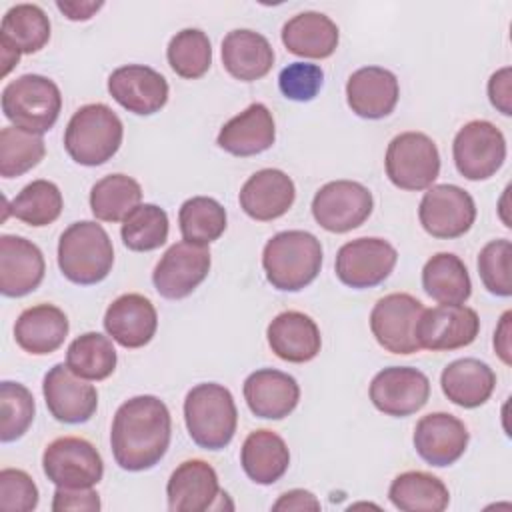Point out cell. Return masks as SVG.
I'll list each match as a JSON object with an SVG mask.
<instances>
[{
	"instance_id": "6da1fadb",
	"label": "cell",
	"mask_w": 512,
	"mask_h": 512,
	"mask_svg": "<svg viewBox=\"0 0 512 512\" xmlns=\"http://www.w3.org/2000/svg\"><path fill=\"white\" fill-rule=\"evenodd\" d=\"M172 436L168 406L152 394L134 396L120 404L110 430V446L116 464L128 472L156 466Z\"/></svg>"
},
{
	"instance_id": "7a4b0ae2",
	"label": "cell",
	"mask_w": 512,
	"mask_h": 512,
	"mask_svg": "<svg viewBox=\"0 0 512 512\" xmlns=\"http://www.w3.org/2000/svg\"><path fill=\"white\" fill-rule=\"evenodd\" d=\"M268 282L282 292H298L312 284L322 268V244L306 230L274 234L262 250Z\"/></svg>"
},
{
	"instance_id": "3957f363",
	"label": "cell",
	"mask_w": 512,
	"mask_h": 512,
	"mask_svg": "<svg viewBox=\"0 0 512 512\" xmlns=\"http://www.w3.org/2000/svg\"><path fill=\"white\" fill-rule=\"evenodd\" d=\"M184 422L192 442L204 450L226 448L238 426L232 392L218 382H202L184 398Z\"/></svg>"
},
{
	"instance_id": "277c9868",
	"label": "cell",
	"mask_w": 512,
	"mask_h": 512,
	"mask_svg": "<svg viewBox=\"0 0 512 512\" xmlns=\"http://www.w3.org/2000/svg\"><path fill=\"white\" fill-rule=\"evenodd\" d=\"M114 264V248L108 232L94 220L70 224L58 240V266L64 278L90 286L102 282Z\"/></svg>"
},
{
	"instance_id": "5b68a950",
	"label": "cell",
	"mask_w": 512,
	"mask_h": 512,
	"mask_svg": "<svg viewBox=\"0 0 512 512\" xmlns=\"http://www.w3.org/2000/svg\"><path fill=\"white\" fill-rule=\"evenodd\" d=\"M124 126L118 114L102 104L80 106L64 130V148L68 156L82 166H100L120 148Z\"/></svg>"
},
{
	"instance_id": "8992f818",
	"label": "cell",
	"mask_w": 512,
	"mask_h": 512,
	"mask_svg": "<svg viewBox=\"0 0 512 512\" xmlns=\"http://www.w3.org/2000/svg\"><path fill=\"white\" fill-rule=\"evenodd\" d=\"M60 110V88L42 74H22L2 90V112L16 128L42 136L56 124Z\"/></svg>"
},
{
	"instance_id": "52a82bcc",
	"label": "cell",
	"mask_w": 512,
	"mask_h": 512,
	"mask_svg": "<svg viewBox=\"0 0 512 512\" xmlns=\"http://www.w3.org/2000/svg\"><path fill=\"white\" fill-rule=\"evenodd\" d=\"M386 176L402 190L418 192L434 184L440 174V152L424 132H402L386 148Z\"/></svg>"
},
{
	"instance_id": "ba28073f",
	"label": "cell",
	"mask_w": 512,
	"mask_h": 512,
	"mask_svg": "<svg viewBox=\"0 0 512 512\" xmlns=\"http://www.w3.org/2000/svg\"><path fill=\"white\" fill-rule=\"evenodd\" d=\"M452 156L456 170L466 180H488L506 160V138L496 124L488 120H472L456 132Z\"/></svg>"
},
{
	"instance_id": "9c48e42d",
	"label": "cell",
	"mask_w": 512,
	"mask_h": 512,
	"mask_svg": "<svg viewBox=\"0 0 512 512\" xmlns=\"http://www.w3.org/2000/svg\"><path fill=\"white\" fill-rule=\"evenodd\" d=\"M46 478L62 488H92L104 476V462L92 442L78 436L52 440L42 454Z\"/></svg>"
},
{
	"instance_id": "30bf717a",
	"label": "cell",
	"mask_w": 512,
	"mask_h": 512,
	"mask_svg": "<svg viewBox=\"0 0 512 512\" xmlns=\"http://www.w3.org/2000/svg\"><path fill=\"white\" fill-rule=\"evenodd\" d=\"M372 192L354 180H332L312 198V216L328 232L344 234L362 226L372 214Z\"/></svg>"
},
{
	"instance_id": "8fae6325",
	"label": "cell",
	"mask_w": 512,
	"mask_h": 512,
	"mask_svg": "<svg viewBox=\"0 0 512 512\" xmlns=\"http://www.w3.org/2000/svg\"><path fill=\"white\" fill-rule=\"evenodd\" d=\"M422 228L442 240L464 236L476 220L474 198L456 184L430 186L418 206Z\"/></svg>"
},
{
	"instance_id": "7c38bea8",
	"label": "cell",
	"mask_w": 512,
	"mask_h": 512,
	"mask_svg": "<svg viewBox=\"0 0 512 512\" xmlns=\"http://www.w3.org/2000/svg\"><path fill=\"white\" fill-rule=\"evenodd\" d=\"M398 260L396 248L384 238H356L340 246L334 270L342 284L362 290L382 284Z\"/></svg>"
},
{
	"instance_id": "4fadbf2b",
	"label": "cell",
	"mask_w": 512,
	"mask_h": 512,
	"mask_svg": "<svg viewBox=\"0 0 512 512\" xmlns=\"http://www.w3.org/2000/svg\"><path fill=\"white\" fill-rule=\"evenodd\" d=\"M210 264L212 258L208 246L180 240L172 244L154 266V288L168 300L186 298L206 280Z\"/></svg>"
},
{
	"instance_id": "5bb4252c",
	"label": "cell",
	"mask_w": 512,
	"mask_h": 512,
	"mask_svg": "<svg viewBox=\"0 0 512 512\" xmlns=\"http://www.w3.org/2000/svg\"><path fill=\"white\" fill-rule=\"evenodd\" d=\"M424 306L406 292L382 296L370 312V330L376 342L392 354H414L420 350L414 328Z\"/></svg>"
},
{
	"instance_id": "9a60e30c",
	"label": "cell",
	"mask_w": 512,
	"mask_h": 512,
	"mask_svg": "<svg viewBox=\"0 0 512 512\" xmlns=\"http://www.w3.org/2000/svg\"><path fill=\"white\" fill-rule=\"evenodd\" d=\"M480 332L476 310L464 304H438L424 308L414 334L418 346L432 352H450L470 346Z\"/></svg>"
},
{
	"instance_id": "2e32d148",
	"label": "cell",
	"mask_w": 512,
	"mask_h": 512,
	"mask_svg": "<svg viewBox=\"0 0 512 512\" xmlns=\"http://www.w3.org/2000/svg\"><path fill=\"white\" fill-rule=\"evenodd\" d=\"M372 404L394 418L422 410L430 398V380L412 366H390L380 370L370 382Z\"/></svg>"
},
{
	"instance_id": "e0dca14e",
	"label": "cell",
	"mask_w": 512,
	"mask_h": 512,
	"mask_svg": "<svg viewBox=\"0 0 512 512\" xmlns=\"http://www.w3.org/2000/svg\"><path fill=\"white\" fill-rule=\"evenodd\" d=\"M48 412L64 424L88 422L98 408V392L84 378L76 376L68 364H54L42 382Z\"/></svg>"
},
{
	"instance_id": "ac0fdd59",
	"label": "cell",
	"mask_w": 512,
	"mask_h": 512,
	"mask_svg": "<svg viewBox=\"0 0 512 512\" xmlns=\"http://www.w3.org/2000/svg\"><path fill=\"white\" fill-rule=\"evenodd\" d=\"M50 40V20L46 12L36 4H16L4 16L0 24V58L2 76H6L20 60L22 54H34L42 50Z\"/></svg>"
},
{
	"instance_id": "d6986e66",
	"label": "cell",
	"mask_w": 512,
	"mask_h": 512,
	"mask_svg": "<svg viewBox=\"0 0 512 512\" xmlns=\"http://www.w3.org/2000/svg\"><path fill=\"white\" fill-rule=\"evenodd\" d=\"M108 92L128 112L150 116L166 106L170 90L166 78L154 68L126 64L108 76Z\"/></svg>"
},
{
	"instance_id": "ffe728a7",
	"label": "cell",
	"mask_w": 512,
	"mask_h": 512,
	"mask_svg": "<svg viewBox=\"0 0 512 512\" xmlns=\"http://www.w3.org/2000/svg\"><path fill=\"white\" fill-rule=\"evenodd\" d=\"M470 434L460 418L448 412H430L414 426V448L430 466H450L466 452Z\"/></svg>"
},
{
	"instance_id": "44dd1931",
	"label": "cell",
	"mask_w": 512,
	"mask_h": 512,
	"mask_svg": "<svg viewBox=\"0 0 512 512\" xmlns=\"http://www.w3.org/2000/svg\"><path fill=\"white\" fill-rule=\"evenodd\" d=\"M226 492L220 490L216 470L200 458L184 460L166 484L168 510L172 512H204L218 508Z\"/></svg>"
},
{
	"instance_id": "7402d4cb",
	"label": "cell",
	"mask_w": 512,
	"mask_h": 512,
	"mask_svg": "<svg viewBox=\"0 0 512 512\" xmlns=\"http://www.w3.org/2000/svg\"><path fill=\"white\" fill-rule=\"evenodd\" d=\"M46 262L42 250L22 236H0V292L20 298L34 292L44 280Z\"/></svg>"
},
{
	"instance_id": "603a6c76",
	"label": "cell",
	"mask_w": 512,
	"mask_h": 512,
	"mask_svg": "<svg viewBox=\"0 0 512 512\" xmlns=\"http://www.w3.org/2000/svg\"><path fill=\"white\" fill-rule=\"evenodd\" d=\"M398 98V78L382 66L358 68L346 82V102L350 110L366 120H380L392 114Z\"/></svg>"
},
{
	"instance_id": "cb8c5ba5",
	"label": "cell",
	"mask_w": 512,
	"mask_h": 512,
	"mask_svg": "<svg viewBox=\"0 0 512 512\" xmlns=\"http://www.w3.org/2000/svg\"><path fill=\"white\" fill-rule=\"evenodd\" d=\"M296 198L292 178L278 168L254 172L240 188V208L258 222H270L284 216Z\"/></svg>"
},
{
	"instance_id": "d4e9b609",
	"label": "cell",
	"mask_w": 512,
	"mask_h": 512,
	"mask_svg": "<svg viewBox=\"0 0 512 512\" xmlns=\"http://www.w3.org/2000/svg\"><path fill=\"white\" fill-rule=\"evenodd\" d=\"M104 328L122 348H142L156 334L158 314L146 296L122 294L106 308Z\"/></svg>"
},
{
	"instance_id": "484cf974",
	"label": "cell",
	"mask_w": 512,
	"mask_h": 512,
	"mask_svg": "<svg viewBox=\"0 0 512 512\" xmlns=\"http://www.w3.org/2000/svg\"><path fill=\"white\" fill-rule=\"evenodd\" d=\"M244 400L250 412L266 420H282L294 412L300 400V386L294 376L260 368L244 380Z\"/></svg>"
},
{
	"instance_id": "4316f807",
	"label": "cell",
	"mask_w": 512,
	"mask_h": 512,
	"mask_svg": "<svg viewBox=\"0 0 512 512\" xmlns=\"http://www.w3.org/2000/svg\"><path fill=\"white\" fill-rule=\"evenodd\" d=\"M272 352L292 364H304L318 356L322 336L316 322L298 310H286L272 318L266 330Z\"/></svg>"
},
{
	"instance_id": "83f0119b",
	"label": "cell",
	"mask_w": 512,
	"mask_h": 512,
	"mask_svg": "<svg viewBox=\"0 0 512 512\" xmlns=\"http://www.w3.org/2000/svg\"><path fill=\"white\" fill-rule=\"evenodd\" d=\"M276 140V126L266 104L254 102L218 132V146L234 156H256L268 150Z\"/></svg>"
},
{
	"instance_id": "f1b7e54d",
	"label": "cell",
	"mask_w": 512,
	"mask_h": 512,
	"mask_svg": "<svg viewBox=\"0 0 512 512\" xmlns=\"http://www.w3.org/2000/svg\"><path fill=\"white\" fill-rule=\"evenodd\" d=\"M70 324L68 316L54 304H36L18 316L14 324L16 344L34 356H44L56 352L66 336Z\"/></svg>"
},
{
	"instance_id": "f546056e",
	"label": "cell",
	"mask_w": 512,
	"mask_h": 512,
	"mask_svg": "<svg viewBox=\"0 0 512 512\" xmlns=\"http://www.w3.org/2000/svg\"><path fill=\"white\" fill-rule=\"evenodd\" d=\"M222 64L240 82L264 78L274 64V50L266 36L248 28L230 30L222 40Z\"/></svg>"
},
{
	"instance_id": "4dcf8cb0",
	"label": "cell",
	"mask_w": 512,
	"mask_h": 512,
	"mask_svg": "<svg viewBox=\"0 0 512 512\" xmlns=\"http://www.w3.org/2000/svg\"><path fill=\"white\" fill-rule=\"evenodd\" d=\"M338 40L336 22L322 12H300L282 26V44L288 52L302 58H328L338 48Z\"/></svg>"
},
{
	"instance_id": "1f68e13d",
	"label": "cell",
	"mask_w": 512,
	"mask_h": 512,
	"mask_svg": "<svg viewBox=\"0 0 512 512\" xmlns=\"http://www.w3.org/2000/svg\"><path fill=\"white\" fill-rule=\"evenodd\" d=\"M444 396L460 408H478L494 392L496 374L478 358H458L440 374Z\"/></svg>"
},
{
	"instance_id": "d6a6232c",
	"label": "cell",
	"mask_w": 512,
	"mask_h": 512,
	"mask_svg": "<svg viewBox=\"0 0 512 512\" xmlns=\"http://www.w3.org/2000/svg\"><path fill=\"white\" fill-rule=\"evenodd\" d=\"M240 464L252 482L270 486L286 474L290 466V450L280 434L260 428L246 436L240 450Z\"/></svg>"
},
{
	"instance_id": "836d02e7",
	"label": "cell",
	"mask_w": 512,
	"mask_h": 512,
	"mask_svg": "<svg viewBox=\"0 0 512 512\" xmlns=\"http://www.w3.org/2000/svg\"><path fill=\"white\" fill-rule=\"evenodd\" d=\"M388 498L404 512H442L450 504L446 484L438 476L422 470L398 474L388 488Z\"/></svg>"
},
{
	"instance_id": "e575fe53",
	"label": "cell",
	"mask_w": 512,
	"mask_h": 512,
	"mask_svg": "<svg viewBox=\"0 0 512 512\" xmlns=\"http://www.w3.org/2000/svg\"><path fill=\"white\" fill-rule=\"evenodd\" d=\"M422 288L438 304H464L472 294L466 264L452 252H438L422 268Z\"/></svg>"
},
{
	"instance_id": "d590c367",
	"label": "cell",
	"mask_w": 512,
	"mask_h": 512,
	"mask_svg": "<svg viewBox=\"0 0 512 512\" xmlns=\"http://www.w3.org/2000/svg\"><path fill=\"white\" fill-rule=\"evenodd\" d=\"M140 200L142 188L128 174H108L90 190V210L102 222H122Z\"/></svg>"
},
{
	"instance_id": "8d00e7d4",
	"label": "cell",
	"mask_w": 512,
	"mask_h": 512,
	"mask_svg": "<svg viewBox=\"0 0 512 512\" xmlns=\"http://www.w3.org/2000/svg\"><path fill=\"white\" fill-rule=\"evenodd\" d=\"M116 348L100 332H84L66 350L68 368L84 380H106L116 370Z\"/></svg>"
},
{
	"instance_id": "74e56055",
	"label": "cell",
	"mask_w": 512,
	"mask_h": 512,
	"mask_svg": "<svg viewBox=\"0 0 512 512\" xmlns=\"http://www.w3.org/2000/svg\"><path fill=\"white\" fill-rule=\"evenodd\" d=\"M62 208V192L54 182L32 180L6 206V214H12L28 226L40 228L52 224L62 214Z\"/></svg>"
},
{
	"instance_id": "f35d334b",
	"label": "cell",
	"mask_w": 512,
	"mask_h": 512,
	"mask_svg": "<svg viewBox=\"0 0 512 512\" xmlns=\"http://www.w3.org/2000/svg\"><path fill=\"white\" fill-rule=\"evenodd\" d=\"M182 238L194 244H210L226 230V210L210 196H192L178 210Z\"/></svg>"
},
{
	"instance_id": "ab89813d",
	"label": "cell",
	"mask_w": 512,
	"mask_h": 512,
	"mask_svg": "<svg viewBox=\"0 0 512 512\" xmlns=\"http://www.w3.org/2000/svg\"><path fill=\"white\" fill-rule=\"evenodd\" d=\"M168 214L156 204H138L124 220L120 228L122 242L132 252H150L166 244L168 240Z\"/></svg>"
},
{
	"instance_id": "60d3db41",
	"label": "cell",
	"mask_w": 512,
	"mask_h": 512,
	"mask_svg": "<svg viewBox=\"0 0 512 512\" xmlns=\"http://www.w3.org/2000/svg\"><path fill=\"white\" fill-rule=\"evenodd\" d=\"M166 58L178 76L196 80L202 78L212 64V44L200 28H184L170 38Z\"/></svg>"
},
{
	"instance_id": "b9f144b4",
	"label": "cell",
	"mask_w": 512,
	"mask_h": 512,
	"mask_svg": "<svg viewBox=\"0 0 512 512\" xmlns=\"http://www.w3.org/2000/svg\"><path fill=\"white\" fill-rule=\"evenodd\" d=\"M46 154V144L40 134L4 126L0 130V176L16 178L40 164Z\"/></svg>"
},
{
	"instance_id": "7bdbcfd3",
	"label": "cell",
	"mask_w": 512,
	"mask_h": 512,
	"mask_svg": "<svg viewBox=\"0 0 512 512\" xmlns=\"http://www.w3.org/2000/svg\"><path fill=\"white\" fill-rule=\"evenodd\" d=\"M36 404L32 392L20 384L4 380L0 384V440L14 442L26 434L34 420Z\"/></svg>"
},
{
	"instance_id": "ee69618b",
	"label": "cell",
	"mask_w": 512,
	"mask_h": 512,
	"mask_svg": "<svg viewBox=\"0 0 512 512\" xmlns=\"http://www.w3.org/2000/svg\"><path fill=\"white\" fill-rule=\"evenodd\" d=\"M512 244L506 238L490 240L478 254V274L484 288L494 294L508 298L512 294Z\"/></svg>"
},
{
	"instance_id": "f6af8a7d",
	"label": "cell",
	"mask_w": 512,
	"mask_h": 512,
	"mask_svg": "<svg viewBox=\"0 0 512 512\" xmlns=\"http://www.w3.org/2000/svg\"><path fill=\"white\" fill-rule=\"evenodd\" d=\"M324 82V72L318 64L292 62L278 76L280 92L294 102H310L316 98Z\"/></svg>"
},
{
	"instance_id": "bcb514c9",
	"label": "cell",
	"mask_w": 512,
	"mask_h": 512,
	"mask_svg": "<svg viewBox=\"0 0 512 512\" xmlns=\"http://www.w3.org/2000/svg\"><path fill=\"white\" fill-rule=\"evenodd\" d=\"M38 506V488L30 474L18 468L0 472V508L6 512H30Z\"/></svg>"
},
{
	"instance_id": "7dc6e473",
	"label": "cell",
	"mask_w": 512,
	"mask_h": 512,
	"mask_svg": "<svg viewBox=\"0 0 512 512\" xmlns=\"http://www.w3.org/2000/svg\"><path fill=\"white\" fill-rule=\"evenodd\" d=\"M100 498L94 488H62L56 486L54 500H52V510L54 512H66V510H86V512H96L100 510Z\"/></svg>"
},
{
	"instance_id": "c3c4849f",
	"label": "cell",
	"mask_w": 512,
	"mask_h": 512,
	"mask_svg": "<svg viewBox=\"0 0 512 512\" xmlns=\"http://www.w3.org/2000/svg\"><path fill=\"white\" fill-rule=\"evenodd\" d=\"M490 104L504 116L512 114V68L504 66L496 70L488 80Z\"/></svg>"
},
{
	"instance_id": "681fc988",
	"label": "cell",
	"mask_w": 512,
	"mask_h": 512,
	"mask_svg": "<svg viewBox=\"0 0 512 512\" xmlns=\"http://www.w3.org/2000/svg\"><path fill=\"white\" fill-rule=\"evenodd\" d=\"M272 510H320L318 498L302 488H294L284 492L274 504Z\"/></svg>"
},
{
	"instance_id": "f907efd6",
	"label": "cell",
	"mask_w": 512,
	"mask_h": 512,
	"mask_svg": "<svg viewBox=\"0 0 512 512\" xmlns=\"http://www.w3.org/2000/svg\"><path fill=\"white\" fill-rule=\"evenodd\" d=\"M510 320H512V312H504L502 318H500V324L494 332V350L496 354L500 356V360L504 364H512V344H510V334H512V328H510Z\"/></svg>"
},
{
	"instance_id": "816d5d0a",
	"label": "cell",
	"mask_w": 512,
	"mask_h": 512,
	"mask_svg": "<svg viewBox=\"0 0 512 512\" xmlns=\"http://www.w3.org/2000/svg\"><path fill=\"white\" fill-rule=\"evenodd\" d=\"M104 6V2H56V8L68 18V20H90L100 8Z\"/></svg>"
}]
</instances>
